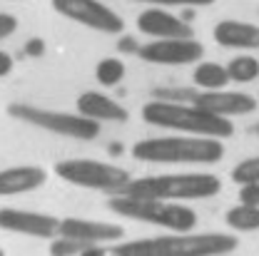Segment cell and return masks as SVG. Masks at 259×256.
<instances>
[{
    "label": "cell",
    "mask_w": 259,
    "mask_h": 256,
    "mask_svg": "<svg viewBox=\"0 0 259 256\" xmlns=\"http://www.w3.org/2000/svg\"><path fill=\"white\" fill-rule=\"evenodd\" d=\"M237 249L232 234H164L122 241L115 246H90L80 256H225Z\"/></svg>",
    "instance_id": "cell-1"
},
{
    "label": "cell",
    "mask_w": 259,
    "mask_h": 256,
    "mask_svg": "<svg viewBox=\"0 0 259 256\" xmlns=\"http://www.w3.org/2000/svg\"><path fill=\"white\" fill-rule=\"evenodd\" d=\"M142 120L152 127L172 129L180 134H192V137H212V139H227L234 134V125L209 115L194 105L182 102H167V99H150L142 107Z\"/></svg>",
    "instance_id": "cell-2"
},
{
    "label": "cell",
    "mask_w": 259,
    "mask_h": 256,
    "mask_svg": "<svg viewBox=\"0 0 259 256\" xmlns=\"http://www.w3.org/2000/svg\"><path fill=\"white\" fill-rule=\"evenodd\" d=\"M132 157L152 164H217L225 157V144L222 139L192 134L152 137L135 142Z\"/></svg>",
    "instance_id": "cell-3"
},
{
    "label": "cell",
    "mask_w": 259,
    "mask_h": 256,
    "mask_svg": "<svg viewBox=\"0 0 259 256\" xmlns=\"http://www.w3.org/2000/svg\"><path fill=\"white\" fill-rule=\"evenodd\" d=\"M222 192V182L207 172H185V174H155L132 179L122 194L162 201H182V199H209Z\"/></svg>",
    "instance_id": "cell-4"
},
{
    "label": "cell",
    "mask_w": 259,
    "mask_h": 256,
    "mask_svg": "<svg viewBox=\"0 0 259 256\" xmlns=\"http://www.w3.org/2000/svg\"><path fill=\"white\" fill-rule=\"evenodd\" d=\"M110 209L120 217H127L135 222L162 226L172 234H190L197 224L194 209L175 201H162V199H142V196H127V194H115L110 201Z\"/></svg>",
    "instance_id": "cell-5"
},
{
    "label": "cell",
    "mask_w": 259,
    "mask_h": 256,
    "mask_svg": "<svg viewBox=\"0 0 259 256\" xmlns=\"http://www.w3.org/2000/svg\"><path fill=\"white\" fill-rule=\"evenodd\" d=\"M8 115L18 122H25L32 127L48 129L53 134L60 137H72V139H95L100 134V122L88 120L82 115H70V112H58V110H45V107H35L28 102H13L8 107Z\"/></svg>",
    "instance_id": "cell-6"
},
{
    "label": "cell",
    "mask_w": 259,
    "mask_h": 256,
    "mask_svg": "<svg viewBox=\"0 0 259 256\" xmlns=\"http://www.w3.org/2000/svg\"><path fill=\"white\" fill-rule=\"evenodd\" d=\"M55 174L72 187L95 189V192H105L112 196L122 194L132 182V177L125 169L97 160H63L55 164Z\"/></svg>",
    "instance_id": "cell-7"
},
{
    "label": "cell",
    "mask_w": 259,
    "mask_h": 256,
    "mask_svg": "<svg viewBox=\"0 0 259 256\" xmlns=\"http://www.w3.org/2000/svg\"><path fill=\"white\" fill-rule=\"evenodd\" d=\"M53 8L63 18L75 20L90 30L107 32V35H120L125 30V20L100 0H53Z\"/></svg>",
    "instance_id": "cell-8"
},
{
    "label": "cell",
    "mask_w": 259,
    "mask_h": 256,
    "mask_svg": "<svg viewBox=\"0 0 259 256\" xmlns=\"http://www.w3.org/2000/svg\"><path fill=\"white\" fill-rule=\"evenodd\" d=\"M137 55L145 63L152 65H192L202 60L204 47L194 37H187V40H155V42L140 45Z\"/></svg>",
    "instance_id": "cell-9"
},
{
    "label": "cell",
    "mask_w": 259,
    "mask_h": 256,
    "mask_svg": "<svg viewBox=\"0 0 259 256\" xmlns=\"http://www.w3.org/2000/svg\"><path fill=\"white\" fill-rule=\"evenodd\" d=\"M192 102L194 107L209 112V115H217V117H239V115H249L259 107L257 97L247 95V92H229V90H214V92H192Z\"/></svg>",
    "instance_id": "cell-10"
},
{
    "label": "cell",
    "mask_w": 259,
    "mask_h": 256,
    "mask_svg": "<svg viewBox=\"0 0 259 256\" xmlns=\"http://www.w3.org/2000/svg\"><path fill=\"white\" fill-rule=\"evenodd\" d=\"M58 234L65 239H75L90 246H102L110 241H120L125 236V229L120 224H110V222H95V219H77V217H67L60 219Z\"/></svg>",
    "instance_id": "cell-11"
},
{
    "label": "cell",
    "mask_w": 259,
    "mask_h": 256,
    "mask_svg": "<svg viewBox=\"0 0 259 256\" xmlns=\"http://www.w3.org/2000/svg\"><path fill=\"white\" fill-rule=\"evenodd\" d=\"M137 30L155 40H187L194 37V30L185 18L172 15L164 8H147L137 15Z\"/></svg>",
    "instance_id": "cell-12"
},
{
    "label": "cell",
    "mask_w": 259,
    "mask_h": 256,
    "mask_svg": "<svg viewBox=\"0 0 259 256\" xmlns=\"http://www.w3.org/2000/svg\"><path fill=\"white\" fill-rule=\"evenodd\" d=\"M0 229L13 234H25L37 239H50L58 234L60 219L40 212H25V209H0Z\"/></svg>",
    "instance_id": "cell-13"
},
{
    "label": "cell",
    "mask_w": 259,
    "mask_h": 256,
    "mask_svg": "<svg viewBox=\"0 0 259 256\" xmlns=\"http://www.w3.org/2000/svg\"><path fill=\"white\" fill-rule=\"evenodd\" d=\"M77 115L95 120V122H127V110L115 102L112 97L102 95L97 90H88L77 97Z\"/></svg>",
    "instance_id": "cell-14"
},
{
    "label": "cell",
    "mask_w": 259,
    "mask_h": 256,
    "mask_svg": "<svg viewBox=\"0 0 259 256\" xmlns=\"http://www.w3.org/2000/svg\"><path fill=\"white\" fill-rule=\"evenodd\" d=\"M48 182V172L42 167L25 164V167H8L0 169V196H15L32 189H40Z\"/></svg>",
    "instance_id": "cell-15"
},
{
    "label": "cell",
    "mask_w": 259,
    "mask_h": 256,
    "mask_svg": "<svg viewBox=\"0 0 259 256\" xmlns=\"http://www.w3.org/2000/svg\"><path fill=\"white\" fill-rule=\"evenodd\" d=\"M214 40L232 50H259V25L244 20H222L214 25Z\"/></svg>",
    "instance_id": "cell-16"
},
{
    "label": "cell",
    "mask_w": 259,
    "mask_h": 256,
    "mask_svg": "<svg viewBox=\"0 0 259 256\" xmlns=\"http://www.w3.org/2000/svg\"><path fill=\"white\" fill-rule=\"evenodd\" d=\"M192 82L204 92H214V90H227V85L232 80H229V72H227L225 65L199 63L192 72Z\"/></svg>",
    "instance_id": "cell-17"
},
{
    "label": "cell",
    "mask_w": 259,
    "mask_h": 256,
    "mask_svg": "<svg viewBox=\"0 0 259 256\" xmlns=\"http://www.w3.org/2000/svg\"><path fill=\"white\" fill-rule=\"evenodd\" d=\"M225 222L234 231H257L259 229V207H247V204H237L227 212Z\"/></svg>",
    "instance_id": "cell-18"
},
{
    "label": "cell",
    "mask_w": 259,
    "mask_h": 256,
    "mask_svg": "<svg viewBox=\"0 0 259 256\" xmlns=\"http://www.w3.org/2000/svg\"><path fill=\"white\" fill-rule=\"evenodd\" d=\"M227 72H229V80L232 82H252L259 77V60L252 55H237L232 58L227 65Z\"/></svg>",
    "instance_id": "cell-19"
},
{
    "label": "cell",
    "mask_w": 259,
    "mask_h": 256,
    "mask_svg": "<svg viewBox=\"0 0 259 256\" xmlns=\"http://www.w3.org/2000/svg\"><path fill=\"white\" fill-rule=\"evenodd\" d=\"M125 75H127V67H125V63H122L120 58H105V60H100L97 67H95L97 82L105 85V87H115V85H120Z\"/></svg>",
    "instance_id": "cell-20"
},
{
    "label": "cell",
    "mask_w": 259,
    "mask_h": 256,
    "mask_svg": "<svg viewBox=\"0 0 259 256\" xmlns=\"http://www.w3.org/2000/svg\"><path fill=\"white\" fill-rule=\"evenodd\" d=\"M232 182L239 187L244 184H259V157H247L232 169Z\"/></svg>",
    "instance_id": "cell-21"
},
{
    "label": "cell",
    "mask_w": 259,
    "mask_h": 256,
    "mask_svg": "<svg viewBox=\"0 0 259 256\" xmlns=\"http://www.w3.org/2000/svg\"><path fill=\"white\" fill-rule=\"evenodd\" d=\"M90 244H82V241H75V239H55L50 244V256H80L82 251H88Z\"/></svg>",
    "instance_id": "cell-22"
},
{
    "label": "cell",
    "mask_w": 259,
    "mask_h": 256,
    "mask_svg": "<svg viewBox=\"0 0 259 256\" xmlns=\"http://www.w3.org/2000/svg\"><path fill=\"white\" fill-rule=\"evenodd\" d=\"M137 3H150L152 8H204L212 5L214 0H137Z\"/></svg>",
    "instance_id": "cell-23"
},
{
    "label": "cell",
    "mask_w": 259,
    "mask_h": 256,
    "mask_svg": "<svg viewBox=\"0 0 259 256\" xmlns=\"http://www.w3.org/2000/svg\"><path fill=\"white\" fill-rule=\"evenodd\" d=\"M239 204L259 207V184H244V187H239Z\"/></svg>",
    "instance_id": "cell-24"
},
{
    "label": "cell",
    "mask_w": 259,
    "mask_h": 256,
    "mask_svg": "<svg viewBox=\"0 0 259 256\" xmlns=\"http://www.w3.org/2000/svg\"><path fill=\"white\" fill-rule=\"evenodd\" d=\"M15 30H18V18L8 15V13H0V40L10 37Z\"/></svg>",
    "instance_id": "cell-25"
},
{
    "label": "cell",
    "mask_w": 259,
    "mask_h": 256,
    "mask_svg": "<svg viewBox=\"0 0 259 256\" xmlns=\"http://www.w3.org/2000/svg\"><path fill=\"white\" fill-rule=\"evenodd\" d=\"M42 53H45V42L40 37H32L30 42L25 45V55H30V58H40Z\"/></svg>",
    "instance_id": "cell-26"
},
{
    "label": "cell",
    "mask_w": 259,
    "mask_h": 256,
    "mask_svg": "<svg viewBox=\"0 0 259 256\" xmlns=\"http://www.w3.org/2000/svg\"><path fill=\"white\" fill-rule=\"evenodd\" d=\"M10 70H13V58L5 50H0V77L10 75Z\"/></svg>",
    "instance_id": "cell-27"
},
{
    "label": "cell",
    "mask_w": 259,
    "mask_h": 256,
    "mask_svg": "<svg viewBox=\"0 0 259 256\" xmlns=\"http://www.w3.org/2000/svg\"><path fill=\"white\" fill-rule=\"evenodd\" d=\"M117 47H120L122 53H137V50H140V47L135 45V37H130V35L120 40V45H117Z\"/></svg>",
    "instance_id": "cell-28"
},
{
    "label": "cell",
    "mask_w": 259,
    "mask_h": 256,
    "mask_svg": "<svg viewBox=\"0 0 259 256\" xmlns=\"http://www.w3.org/2000/svg\"><path fill=\"white\" fill-rule=\"evenodd\" d=\"M252 132H254V134H257V137H259V122H257V125H254V127H252Z\"/></svg>",
    "instance_id": "cell-29"
},
{
    "label": "cell",
    "mask_w": 259,
    "mask_h": 256,
    "mask_svg": "<svg viewBox=\"0 0 259 256\" xmlns=\"http://www.w3.org/2000/svg\"><path fill=\"white\" fill-rule=\"evenodd\" d=\"M0 256H5V254H3V249H0Z\"/></svg>",
    "instance_id": "cell-30"
}]
</instances>
